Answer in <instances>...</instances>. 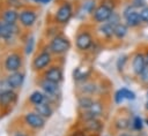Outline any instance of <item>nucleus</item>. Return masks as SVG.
Segmentation results:
<instances>
[{
  "label": "nucleus",
  "instance_id": "31",
  "mask_svg": "<svg viewBox=\"0 0 148 136\" xmlns=\"http://www.w3.org/2000/svg\"><path fill=\"white\" fill-rule=\"evenodd\" d=\"M130 5L135 9H142L143 7L147 6L146 0H130Z\"/></svg>",
  "mask_w": 148,
  "mask_h": 136
},
{
  "label": "nucleus",
  "instance_id": "42",
  "mask_svg": "<svg viewBox=\"0 0 148 136\" xmlns=\"http://www.w3.org/2000/svg\"><path fill=\"white\" fill-rule=\"evenodd\" d=\"M145 56H146V63H147V66H148V51L145 53Z\"/></svg>",
  "mask_w": 148,
  "mask_h": 136
},
{
  "label": "nucleus",
  "instance_id": "22",
  "mask_svg": "<svg viewBox=\"0 0 148 136\" xmlns=\"http://www.w3.org/2000/svg\"><path fill=\"white\" fill-rule=\"evenodd\" d=\"M128 33V27L126 25V23H118L113 27V37H116L117 39L121 40L124 39Z\"/></svg>",
  "mask_w": 148,
  "mask_h": 136
},
{
  "label": "nucleus",
  "instance_id": "3",
  "mask_svg": "<svg viewBox=\"0 0 148 136\" xmlns=\"http://www.w3.org/2000/svg\"><path fill=\"white\" fill-rule=\"evenodd\" d=\"M38 84L40 86V90L46 96V103L52 105V101L57 100V97L60 95V84L47 81L45 78H42L38 82Z\"/></svg>",
  "mask_w": 148,
  "mask_h": 136
},
{
  "label": "nucleus",
  "instance_id": "2",
  "mask_svg": "<svg viewBox=\"0 0 148 136\" xmlns=\"http://www.w3.org/2000/svg\"><path fill=\"white\" fill-rule=\"evenodd\" d=\"M53 60V54L46 48V50H42L38 54L35 55V58L32 59L31 62V68L34 71L38 73V71H44L45 69H47L51 66V62Z\"/></svg>",
  "mask_w": 148,
  "mask_h": 136
},
{
  "label": "nucleus",
  "instance_id": "38",
  "mask_svg": "<svg viewBox=\"0 0 148 136\" xmlns=\"http://www.w3.org/2000/svg\"><path fill=\"white\" fill-rule=\"evenodd\" d=\"M13 136H30L29 134H27L25 131H22V130H17L13 134Z\"/></svg>",
  "mask_w": 148,
  "mask_h": 136
},
{
  "label": "nucleus",
  "instance_id": "27",
  "mask_svg": "<svg viewBox=\"0 0 148 136\" xmlns=\"http://www.w3.org/2000/svg\"><path fill=\"white\" fill-rule=\"evenodd\" d=\"M143 123H145V121L142 120V118L139 116V115H135V116L132 119L131 128H132L134 131H140V130H142V128H143Z\"/></svg>",
  "mask_w": 148,
  "mask_h": 136
},
{
  "label": "nucleus",
  "instance_id": "4",
  "mask_svg": "<svg viewBox=\"0 0 148 136\" xmlns=\"http://www.w3.org/2000/svg\"><path fill=\"white\" fill-rule=\"evenodd\" d=\"M73 16V5L69 1L62 2L54 13V22L57 24L64 25L69 22Z\"/></svg>",
  "mask_w": 148,
  "mask_h": 136
},
{
  "label": "nucleus",
  "instance_id": "1",
  "mask_svg": "<svg viewBox=\"0 0 148 136\" xmlns=\"http://www.w3.org/2000/svg\"><path fill=\"white\" fill-rule=\"evenodd\" d=\"M71 46H72L71 41L68 40L67 37H65L62 35H56L51 38V40L47 45V50L53 55H64L69 51Z\"/></svg>",
  "mask_w": 148,
  "mask_h": 136
},
{
  "label": "nucleus",
  "instance_id": "5",
  "mask_svg": "<svg viewBox=\"0 0 148 136\" xmlns=\"http://www.w3.org/2000/svg\"><path fill=\"white\" fill-rule=\"evenodd\" d=\"M22 66H23V58L18 52L8 53L3 60V69L8 74L21 70Z\"/></svg>",
  "mask_w": 148,
  "mask_h": 136
},
{
  "label": "nucleus",
  "instance_id": "12",
  "mask_svg": "<svg viewBox=\"0 0 148 136\" xmlns=\"http://www.w3.org/2000/svg\"><path fill=\"white\" fill-rule=\"evenodd\" d=\"M37 21V13L32 8H24L18 12V22L23 28H31Z\"/></svg>",
  "mask_w": 148,
  "mask_h": 136
},
{
  "label": "nucleus",
  "instance_id": "21",
  "mask_svg": "<svg viewBox=\"0 0 148 136\" xmlns=\"http://www.w3.org/2000/svg\"><path fill=\"white\" fill-rule=\"evenodd\" d=\"M45 101H46V96L42 90H35L29 95V103L32 104L34 106Z\"/></svg>",
  "mask_w": 148,
  "mask_h": 136
},
{
  "label": "nucleus",
  "instance_id": "30",
  "mask_svg": "<svg viewBox=\"0 0 148 136\" xmlns=\"http://www.w3.org/2000/svg\"><path fill=\"white\" fill-rule=\"evenodd\" d=\"M120 91H121V93H123V96H124V98H125V100H131V101H133V100H135V98H136V95H135V92L134 91H132V90H130L128 88H121L120 89Z\"/></svg>",
  "mask_w": 148,
  "mask_h": 136
},
{
  "label": "nucleus",
  "instance_id": "16",
  "mask_svg": "<svg viewBox=\"0 0 148 136\" xmlns=\"http://www.w3.org/2000/svg\"><path fill=\"white\" fill-rule=\"evenodd\" d=\"M103 114V105L99 103V101H96L94 103V105L87 109V111H82L81 113V119L83 121L86 120H90V119H99V116Z\"/></svg>",
  "mask_w": 148,
  "mask_h": 136
},
{
  "label": "nucleus",
  "instance_id": "17",
  "mask_svg": "<svg viewBox=\"0 0 148 136\" xmlns=\"http://www.w3.org/2000/svg\"><path fill=\"white\" fill-rule=\"evenodd\" d=\"M104 128V123L99 119H90L83 121L82 130L84 133H91V134H99Z\"/></svg>",
  "mask_w": 148,
  "mask_h": 136
},
{
  "label": "nucleus",
  "instance_id": "24",
  "mask_svg": "<svg viewBox=\"0 0 148 136\" xmlns=\"http://www.w3.org/2000/svg\"><path fill=\"white\" fill-rule=\"evenodd\" d=\"M98 33L105 38V39H110L112 36H113V25L110 24L109 22H105V23H102L99 24L98 27Z\"/></svg>",
  "mask_w": 148,
  "mask_h": 136
},
{
  "label": "nucleus",
  "instance_id": "39",
  "mask_svg": "<svg viewBox=\"0 0 148 136\" xmlns=\"http://www.w3.org/2000/svg\"><path fill=\"white\" fill-rule=\"evenodd\" d=\"M73 136H86V134L83 130H81V131H75V134Z\"/></svg>",
  "mask_w": 148,
  "mask_h": 136
},
{
  "label": "nucleus",
  "instance_id": "11",
  "mask_svg": "<svg viewBox=\"0 0 148 136\" xmlns=\"http://www.w3.org/2000/svg\"><path fill=\"white\" fill-rule=\"evenodd\" d=\"M92 44H94L92 35L89 31H86V30L84 31H80L75 37V46L81 52L90 50Z\"/></svg>",
  "mask_w": 148,
  "mask_h": 136
},
{
  "label": "nucleus",
  "instance_id": "37",
  "mask_svg": "<svg viewBox=\"0 0 148 136\" xmlns=\"http://www.w3.org/2000/svg\"><path fill=\"white\" fill-rule=\"evenodd\" d=\"M7 3H8V6L9 7H12V8H15V9H17L18 7H21V0H7Z\"/></svg>",
  "mask_w": 148,
  "mask_h": 136
},
{
  "label": "nucleus",
  "instance_id": "18",
  "mask_svg": "<svg viewBox=\"0 0 148 136\" xmlns=\"http://www.w3.org/2000/svg\"><path fill=\"white\" fill-rule=\"evenodd\" d=\"M34 111L36 113H38L40 116H43L44 119H50L53 114V107L51 104L49 103H42V104H38V105H35L34 106Z\"/></svg>",
  "mask_w": 148,
  "mask_h": 136
},
{
  "label": "nucleus",
  "instance_id": "9",
  "mask_svg": "<svg viewBox=\"0 0 148 136\" xmlns=\"http://www.w3.org/2000/svg\"><path fill=\"white\" fill-rule=\"evenodd\" d=\"M113 12H114L113 8H111V7H109L104 3H101L96 7L94 13L91 14V17H92L94 22H96L98 24H102V23H105L110 20Z\"/></svg>",
  "mask_w": 148,
  "mask_h": 136
},
{
  "label": "nucleus",
  "instance_id": "33",
  "mask_svg": "<svg viewBox=\"0 0 148 136\" xmlns=\"http://www.w3.org/2000/svg\"><path fill=\"white\" fill-rule=\"evenodd\" d=\"M108 22L114 27L116 24H118V23H120V22H121V20H120V15H119L118 13L113 12V13H112V15H111V17H110V20H109Z\"/></svg>",
  "mask_w": 148,
  "mask_h": 136
},
{
  "label": "nucleus",
  "instance_id": "26",
  "mask_svg": "<svg viewBox=\"0 0 148 136\" xmlns=\"http://www.w3.org/2000/svg\"><path fill=\"white\" fill-rule=\"evenodd\" d=\"M96 1L95 0H83L82 2V12L86 14H92L96 9Z\"/></svg>",
  "mask_w": 148,
  "mask_h": 136
},
{
  "label": "nucleus",
  "instance_id": "10",
  "mask_svg": "<svg viewBox=\"0 0 148 136\" xmlns=\"http://www.w3.org/2000/svg\"><path fill=\"white\" fill-rule=\"evenodd\" d=\"M17 101V93L15 90L8 89L0 92V108L2 111H9Z\"/></svg>",
  "mask_w": 148,
  "mask_h": 136
},
{
  "label": "nucleus",
  "instance_id": "35",
  "mask_svg": "<svg viewBox=\"0 0 148 136\" xmlns=\"http://www.w3.org/2000/svg\"><path fill=\"white\" fill-rule=\"evenodd\" d=\"M126 62H127V55L119 56V59L117 60V68H118V70H123Z\"/></svg>",
  "mask_w": 148,
  "mask_h": 136
},
{
  "label": "nucleus",
  "instance_id": "28",
  "mask_svg": "<svg viewBox=\"0 0 148 136\" xmlns=\"http://www.w3.org/2000/svg\"><path fill=\"white\" fill-rule=\"evenodd\" d=\"M81 91L83 92V95L90 96L96 91V86L94 83H89V82H84L81 86Z\"/></svg>",
  "mask_w": 148,
  "mask_h": 136
},
{
  "label": "nucleus",
  "instance_id": "29",
  "mask_svg": "<svg viewBox=\"0 0 148 136\" xmlns=\"http://www.w3.org/2000/svg\"><path fill=\"white\" fill-rule=\"evenodd\" d=\"M35 50V38L32 36L28 37V39L25 40V45H24V53L25 54H31Z\"/></svg>",
  "mask_w": 148,
  "mask_h": 136
},
{
  "label": "nucleus",
  "instance_id": "41",
  "mask_svg": "<svg viewBox=\"0 0 148 136\" xmlns=\"http://www.w3.org/2000/svg\"><path fill=\"white\" fill-rule=\"evenodd\" d=\"M120 136H133L132 134H130V133H123Z\"/></svg>",
  "mask_w": 148,
  "mask_h": 136
},
{
  "label": "nucleus",
  "instance_id": "6",
  "mask_svg": "<svg viewBox=\"0 0 148 136\" xmlns=\"http://www.w3.org/2000/svg\"><path fill=\"white\" fill-rule=\"evenodd\" d=\"M23 123L32 130H42L45 127L46 119L40 116L35 111H29L23 115Z\"/></svg>",
  "mask_w": 148,
  "mask_h": 136
},
{
  "label": "nucleus",
  "instance_id": "23",
  "mask_svg": "<svg viewBox=\"0 0 148 136\" xmlns=\"http://www.w3.org/2000/svg\"><path fill=\"white\" fill-rule=\"evenodd\" d=\"M94 103H95L94 98L90 97V96H87V95H82V96H80V97L77 98V106H79V108L82 109V111L89 109V108L94 105Z\"/></svg>",
  "mask_w": 148,
  "mask_h": 136
},
{
  "label": "nucleus",
  "instance_id": "36",
  "mask_svg": "<svg viewBox=\"0 0 148 136\" xmlns=\"http://www.w3.org/2000/svg\"><path fill=\"white\" fill-rule=\"evenodd\" d=\"M140 16H141L142 23L148 24V5L146 7H143L142 9H140Z\"/></svg>",
  "mask_w": 148,
  "mask_h": 136
},
{
  "label": "nucleus",
  "instance_id": "34",
  "mask_svg": "<svg viewBox=\"0 0 148 136\" xmlns=\"http://www.w3.org/2000/svg\"><path fill=\"white\" fill-rule=\"evenodd\" d=\"M139 80H140V82H141L142 84L148 85V66H147V67L143 69V71L140 74Z\"/></svg>",
  "mask_w": 148,
  "mask_h": 136
},
{
  "label": "nucleus",
  "instance_id": "43",
  "mask_svg": "<svg viewBox=\"0 0 148 136\" xmlns=\"http://www.w3.org/2000/svg\"><path fill=\"white\" fill-rule=\"evenodd\" d=\"M145 123H146V124H147V126H148V116H147V118H146V120H145Z\"/></svg>",
  "mask_w": 148,
  "mask_h": 136
},
{
  "label": "nucleus",
  "instance_id": "7",
  "mask_svg": "<svg viewBox=\"0 0 148 136\" xmlns=\"http://www.w3.org/2000/svg\"><path fill=\"white\" fill-rule=\"evenodd\" d=\"M20 28L17 23H8L0 18V37L3 41L10 43L18 35Z\"/></svg>",
  "mask_w": 148,
  "mask_h": 136
},
{
  "label": "nucleus",
  "instance_id": "15",
  "mask_svg": "<svg viewBox=\"0 0 148 136\" xmlns=\"http://www.w3.org/2000/svg\"><path fill=\"white\" fill-rule=\"evenodd\" d=\"M24 77H25V75L22 70H18V71H15V73H9L6 76L9 88L12 90H15V91L18 90L22 86V84L24 82Z\"/></svg>",
  "mask_w": 148,
  "mask_h": 136
},
{
  "label": "nucleus",
  "instance_id": "25",
  "mask_svg": "<svg viewBox=\"0 0 148 136\" xmlns=\"http://www.w3.org/2000/svg\"><path fill=\"white\" fill-rule=\"evenodd\" d=\"M131 122H132V120L127 116H118L114 120L113 126L117 130H126V129L131 128Z\"/></svg>",
  "mask_w": 148,
  "mask_h": 136
},
{
  "label": "nucleus",
  "instance_id": "44",
  "mask_svg": "<svg viewBox=\"0 0 148 136\" xmlns=\"http://www.w3.org/2000/svg\"><path fill=\"white\" fill-rule=\"evenodd\" d=\"M0 39H1V37H0Z\"/></svg>",
  "mask_w": 148,
  "mask_h": 136
},
{
  "label": "nucleus",
  "instance_id": "8",
  "mask_svg": "<svg viewBox=\"0 0 148 136\" xmlns=\"http://www.w3.org/2000/svg\"><path fill=\"white\" fill-rule=\"evenodd\" d=\"M121 15H123V17L125 20V23L128 28H138L142 23V20H141V16H140V10L135 9L130 3L124 8Z\"/></svg>",
  "mask_w": 148,
  "mask_h": 136
},
{
  "label": "nucleus",
  "instance_id": "32",
  "mask_svg": "<svg viewBox=\"0 0 148 136\" xmlns=\"http://www.w3.org/2000/svg\"><path fill=\"white\" fill-rule=\"evenodd\" d=\"M113 100H114V103H116L117 105L123 104V101L125 100V98H124V96H123V93H121L120 89H119V90H117V91L114 92V95H113Z\"/></svg>",
  "mask_w": 148,
  "mask_h": 136
},
{
  "label": "nucleus",
  "instance_id": "20",
  "mask_svg": "<svg viewBox=\"0 0 148 136\" xmlns=\"http://www.w3.org/2000/svg\"><path fill=\"white\" fill-rule=\"evenodd\" d=\"M91 75V69L88 67H76L73 70V78L77 82H86Z\"/></svg>",
  "mask_w": 148,
  "mask_h": 136
},
{
  "label": "nucleus",
  "instance_id": "40",
  "mask_svg": "<svg viewBox=\"0 0 148 136\" xmlns=\"http://www.w3.org/2000/svg\"><path fill=\"white\" fill-rule=\"evenodd\" d=\"M51 1H52V0H42L40 3H42V5H47V3H50Z\"/></svg>",
  "mask_w": 148,
  "mask_h": 136
},
{
  "label": "nucleus",
  "instance_id": "13",
  "mask_svg": "<svg viewBox=\"0 0 148 136\" xmlns=\"http://www.w3.org/2000/svg\"><path fill=\"white\" fill-rule=\"evenodd\" d=\"M43 78L60 84L64 80V71L60 66H50L43 71Z\"/></svg>",
  "mask_w": 148,
  "mask_h": 136
},
{
  "label": "nucleus",
  "instance_id": "14",
  "mask_svg": "<svg viewBox=\"0 0 148 136\" xmlns=\"http://www.w3.org/2000/svg\"><path fill=\"white\" fill-rule=\"evenodd\" d=\"M147 67L146 63V56L142 52H136L132 58V71L135 76H140V74L143 71V69Z\"/></svg>",
  "mask_w": 148,
  "mask_h": 136
},
{
  "label": "nucleus",
  "instance_id": "19",
  "mask_svg": "<svg viewBox=\"0 0 148 136\" xmlns=\"http://www.w3.org/2000/svg\"><path fill=\"white\" fill-rule=\"evenodd\" d=\"M1 20L8 23H17L18 22V12L15 8L7 7L1 12Z\"/></svg>",
  "mask_w": 148,
  "mask_h": 136
}]
</instances>
